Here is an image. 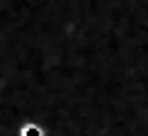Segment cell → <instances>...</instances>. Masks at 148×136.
I'll use <instances>...</instances> for the list:
<instances>
[{
  "label": "cell",
  "mask_w": 148,
  "mask_h": 136,
  "mask_svg": "<svg viewBox=\"0 0 148 136\" xmlns=\"http://www.w3.org/2000/svg\"><path fill=\"white\" fill-rule=\"evenodd\" d=\"M22 134H24V136H39V129L29 126V129H22Z\"/></svg>",
  "instance_id": "1"
}]
</instances>
